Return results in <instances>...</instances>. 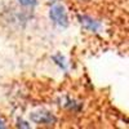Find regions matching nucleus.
Returning a JSON list of instances; mask_svg holds the SVG:
<instances>
[{
	"instance_id": "20e7f679",
	"label": "nucleus",
	"mask_w": 129,
	"mask_h": 129,
	"mask_svg": "<svg viewBox=\"0 0 129 129\" xmlns=\"http://www.w3.org/2000/svg\"><path fill=\"white\" fill-rule=\"evenodd\" d=\"M53 59H54V61H56V63H57V64H59V66H61L63 70H67L66 64H64V62H63V58H62L61 56H53Z\"/></svg>"
},
{
	"instance_id": "7ed1b4c3",
	"label": "nucleus",
	"mask_w": 129,
	"mask_h": 129,
	"mask_svg": "<svg viewBox=\"0 0 129 129\" xmlns=\"http://www.w3.org/2000/svg\"><path fill=\"white\" fill-rule=\"evenodd\" d=\"M80 22H81V25H84L85 28H88L90 31H98L101 28V25L97 22V21H94L89 17H85V16L80 17Z\"/></svg>"
},
{
	"instance_id": "f257e3e1",
	"label": "nucleus",
	"mask_w": 129,
	"mask_h": 129,
	"mask_svg": "<svg viewBox=\"0 0 129 129\" xmlns=\"http://www.w3.org/2000/svg\"><path fill=\"white\" fill-rule=\"evenodd\" d=\"M49 17H50V19L53 21V22L57 23L58 26L67 27V25H69L67 13H66V10H64V8L61 4H54V5L50 8Z\"/></svg>"
},
{
	"instance_id": "423d86ee",
	"label": "nucleus",
	"mask_w": 129,
	"mask_h": 129,
	"mask_svg": "<svg viewBox=\"0 0 129 129\" xmlns=\"http://www.w3.org/2000/svg\"><path fill=\"white\" fill-rule=\"evenodd\" d=\"M5 125H4V121L3 120H0V128H4Z\"/></svg>"
},
{
	"instance_id": "0eeeda50",
	"label": "nucleus",
	"mask_w": 129,
	"mask_h": 129,
	"mask_svg": "<svg viewBox=\"0 0 129 129\" xmlns=\"http://www.w3.org/2000/svg\"><path fill=\"white\" fill-rule=\"evenodd\" d=\"M84 2H87V0H84Z\"/></svg>"
},
{
	"instance_id": "39448f33",
	"label": "nucleus",
	"mask_w": 129,
	"mask_h": 129,
	"mask_svg": "<svg viewBox=\"0 0 129 129\" xmlns=\"http://www.w3.org/2000/svg\"><path fill=\"white\" fill-rule=\"evenodd\" d=\"M18 2L25 7H34L36 4V0H18Z\"/></svg>"
},
{
	"instance_id": "f03ea898",
	"label": "nucleus",
	"mask_w": 129,
	"mask_h": 129,
	"mask_svg": "<svg viewBox=\"0 0 129 129\" xmlns=\"http://www.w3.org/2000/svg\"><path fill=\"white\" fill-rule=\"evenodd\" d=\"M31 117V120L36 123V124H54L56 123V117L53 114H50L49 111H44V110H41V111H35V112H32L30 115Z\"/></svg>"
}]
</instances>
